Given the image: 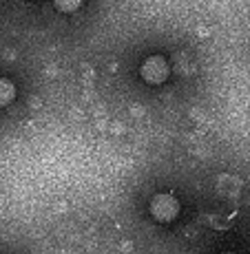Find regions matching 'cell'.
<instances>
[{
    "mask_svg": "<svg viewBox=\"0 0 250 254\" xmlns=\"http://www.w3.org/2000/svg\"><path fill=\"white\" fill-rule=\"evenodd\" d=\"M179 212V203L173 194H158L151 201V214L158 221H173Z\"/></svg>",
    "mask_w": 250,
    "mask_h": 254,
    "instance_id": "obj_1",
    "label": "cell"
},
{
    "mask_svg": "<svg viewBox=\"0 0 250 254\" xmlns=\"http://www.w3.org/2000/svg\"><path fill=\"white\" fill-rule=\"evenodd\" d=\"M142 77H144L149 84H160V82L166 80V75H168V64L164 62V58L160 56H151L144 60V64H142Z\"/></svg>",
    "mask_w": 250,
    "mask_h": 254,
    "instance_id": "obj_2",
    "label": "cell"
},
{
    "mask_svg": "<svg viewBox=\"0 0 250 254\" xmlns=\"http://www.w3.org/2000/svg\"><path fill=\"white\" fill-rule=\"evenodd\" d=\"M13 97H16V86L7 77H0V106H7Z\"/></svg>",
    "mask_w": 250,
    "mask_h": 254,
    "instance_id": "obj_3",
    "label": "cell"
},
{
    "mask_svg": "<svg viewBox=\"0 0 250 254\" xmlns=\"http://www.w3.org/2000/svg\"><path fill=\"white\" fill-rule=\"evenodd\" d=\"M53 4H56V9H60V11L71 13V11H76V9L80 7L82 0H53Z\"/></svg>",
    "mask_w": 250,
    "mask_h": 254,
    "instance_id": "obj_4",
    "label": "cell"
},
{
    "mask_svg": "<svg viewBox=\"0 0 250 254\" xmlns=\"http://www.w3.org/2000/svg\"><path fill=\"white\" fill-rule=\"evenodd\" d=\"M224 254H230V252H224Z\"/></svg>",
    "mask_w": 250,
    "mask_h": 254,
    "instance_id": "obj_5",
    "label": "cell"
}]
</instances>
